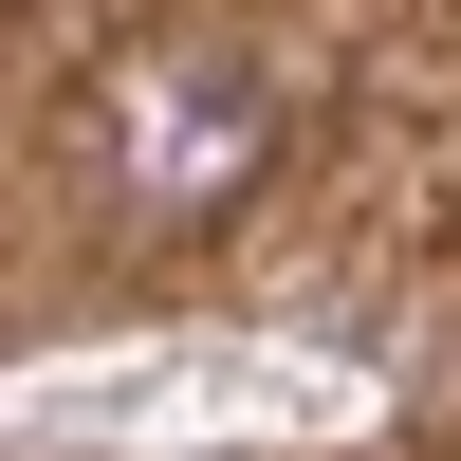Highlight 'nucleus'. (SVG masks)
<instances>
[{
    "mask_svg": "<svg viewBox=\"0 0 461 461\" xmlns=\"http://www.w3.org/2000/svg\"><path fill=\"white\" fill-rule=\"evenodd\" d=\"M93 130H111V185H130V203H240L258 148H277V111H258L221 56H130L93 93Z\"/></svg>",
    "mask_w": 461,
    "mask_h": 461,
    "instance_id": "obj_1",
    "label": "nucleus"
}]
</instances>
